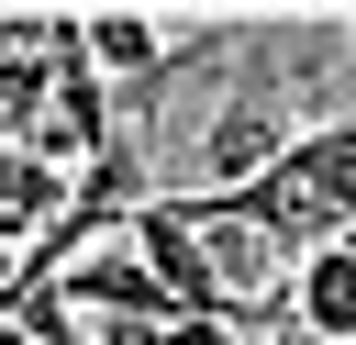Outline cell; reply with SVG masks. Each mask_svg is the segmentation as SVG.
I'll list each match as a JSON object with an SVG mask.
<instances>
[{
  "instance_id": "obj_1",
  "label": "cell",
  "mask_w": 356,
  "mask_h": 345,
  "mask_svg": "<svg viewBox=\"0 0 356 345\" xmlns=\"http://www.w3.org/2000/svg\"><path fill=\"white\" fill-rule=\"evenodd\" d=\"M134 256L167 278L178 323H234V289L211 278V245H200V223H189V189H167V200L134 211Z\"/></svg>"
},
{
  "instance_id": "obj_2",
  "label": "cell",
  "mask_w": 356,
  "mask_h": 345,
  "mask_svg": "<svg viewBox=\"0 0 356 345\" xmlns=\"http://www.w3.org/2000/svg\"><path fill=\"white\" fill-rule=\"evenodd\" d=\"M56 289H67V312H78V323H178L167 278H156L134 245H122V256H111V245H100V256H78Z\"/></svg>"
},
{
  "instance_id": "obj_3",
  "label": "cell",
  "mask_w": 356,
  "mask_h": 345,
  "mask_svg": "<svg viewBox=\"0 0 356 345\" xmlns=\"http://www.w3.org/2000/svg\"><path fill=\"white\" fill-rule=\"evenodd\" d=\"M67 200H78V178H67V167H44V156L0 145V256H33V245L67 223Z\"/></svg>"
},
{
  "instance_id": "obj_4",
  "label": "cell",
  "mask_w": 356,
  "mask_h": 345,
  "mask_svg": "<svg viewBox=\"0 0 356 345\" xmlns=\"http://www.w3.org/2000/svg\"><path fill=\"white\" fill-rule=\"evenodd\" d=\"M89 67H100L111 89H145V78L178 67V45H167L156 11H122V0H111V11H89Z\"/></svg>"
},
{
  "instance_id": "obj_5",
  "label": "cell",
  "mask_w": 356,
  "mask_h": 345,
  "mask_svg": "<svg viewBox=\"0 0 356 345\" xmlns=\"http://www.w3.org/2000/svg\"><path fill=\"white\" fill-rule=\"evenodd\" d=\"M289 300H300V334L356 345V245H323V256L289 278Z\"/></svg>"
},
{
  "instance_id": "obj_6",
  "label": "cell",
  "mask_w": 356,
  "mask_h": 345,
  "mask_svg": "<svg viewBox=\"0 0 356 345\" xmlns=\"http://www.w3.org/2000/svg\"><path fill=\"white\" fill-rule=\"evenodd\" d=\"M56 122V56H0V145H44Z\"/></svg>"
},
{
  "instance_id": "obj_7",
  "label": "cell",
  "mask_w": 356,
  "mask_h": 345,
  "mask_svg": "<svg viewBox=\"0 0 356 345\" xmlns=\"http://www.w3.org/2000/svg\"><path fill=\"white\" fill-rule=\"evenodd\" d=\"M89 345H167V323H89Z\"/></svg>"
},
{
  "instance_id": "obj_8",
  "label": "cell",
  "mask_w": 356,
  "mask_h": 345,
  "mask_svg": "<svg viewBox=\"0 0 356 345\" xmlns=\"http://www.w3.org/2000/svg\"><path fill=\"white\" fill-rule=\"evenodd\" d=\"M167 345H245L234 323H167Z\"/></svg>"
},
{
  "instance_id": "obj_9",
  "label": "cell",
  "mask_w": 356,
  "mask_h": 345,
  "mask_svg": "<svg viewBox=\"0 0 356 345\" xmlns=\"http://www.w3.org/2000/svg\"><path fill=\"white\" fill-rule=\"evenodd\" d=\"M345 78H356V22H345Z\"/></svg>"
}]
</instances>
